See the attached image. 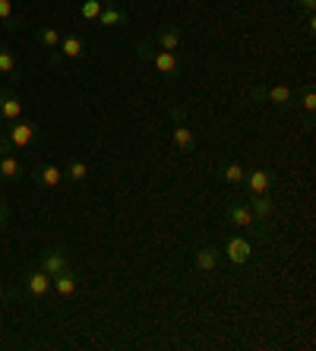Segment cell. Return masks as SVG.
<instances>
[{"label": "cell", "mask_w": 316, "mask_h": 351, "mask_svg": "<svg viewBox=\"0 0 316 351\" xmlns=\"http://www.w3.org/2000/svg\"><path fill=\"white\" fill-rule=\"evenodd\" d=\"M225 219L234 225V228H243L253 237H269V221L266 219H253V213L247 209V203H228L225 206Z\"/></svg>", "instance_id": "obj_1"}, {"label": "cell", "mask_w": 316, "mask_h": 351, "mask_svg": "<svg viewBox=\"0 0 316 351\" xmlns=\"http://www.w3.org/2000/svg\"><path fill=\"white\" fill-rule=\"evenodd\" d=\"M247 98H250V101H272V105L282 108V111H294V108H297V95H294V89H288V86H256V89L247 92Z\"/></svg>", "instance_id": "obj_2"}, {"label": "cell", "mask_w": 316, "mask_h": 351, "mask_svg": "<svg viewBox=\"0 0 316 351\" xmlns=\"http://www.w3.org/2000/svg\"><path fill=\"white\" fill-rule=\"evenodd\" d=\"M86 41H82V35L70 32V35H60V45H57V51H51L48 54V64L51 66H60V60H82L86 58Z\"/></svg>", "instance_id": "obj_3"}, {"label": "cell", "mask_w": 316, "mask_h": 351, "mask_svg": "<svg viewBox=\"0 0 316 351\" xmlns=\"http://www.w3.org/2000/svg\"><path fill=\"white\" fill-rule=\"evenodd\" d=\"M168 117H171V123H174V146L180 149V152H193L196 149V136H193V130H190V127H186V121H184V108H168Z\"/></svg>", "instance_id": "obj_4"}, {"label": "cell", "mask_w": 316, "mask_h": 351, "mask_svg": "<svg viewBox=\"0 0 316 351\" xmlns=\"http://www.w3.org/2000/svg\"><path fill=\"white\" fill-rule=\"evenodd\" d=\"M38 269H41V272H48L51 278H54L57 272L70 269V250H66V247H60V244L48 247V250L41 254V260H38Z\"/></svg>", "instance_id": "obj_5"}, {"label": "cell", "mask_w": 316, "mask_h": 351, "mask_svg": "<svg viewBox=\"0 0 316 351\" xmlns=\"http://www.w3.org/2000/svg\"><path fill=\"white\" fill-rule=\"evenodd\" d=\"M149 64L155 66V73L162 76V80H178L180 76V58L174 54V51H152V58H149Z\"/></svg>", "instance_id": "obj_6"}, {"label": "cell", "mask_w": 316, "mask_h": 351, "mask_svg": "<svg viewBox=\"0 0 316 351\" xmlns=\"http://www.w3.org/2000/svg\"><path fill=\"white\" fill-rule=\"evenodd\" d=\"M35 133H38V127H35L32 121H25V117H19V121H13L7 127V139L13 143V149H25L35 143Z\"/></svg>", "instance_id": "obj_7"}, {"label": "cell", "mask_w": 316, "mask_h": 351, "mask_svg": "<svg viewBox=\"0 0 316 351\" xmlns=\"http://www.w3.org/2000/svg\"><path fill=\"white\" fill-rule=\"evenodd\" d=\"M32 184L35 187H41V190H54V187H60L64 184V168H57V165H38L32 171Z\"/></svg>", "instance_id": "obj_8"}, {"label": "cell", "mask_w": 316, "mask_h": 351, "mask_svg": "<svg viewBox=\"0 0 316 351\" xmlns=\"http://www.w3.org/2000/svg\"><path fill=\"white\" fill-rule=\"evenodd\" d=\"M23 285H25V291H29V298L41 301V298L51 291V276L48 272H41V269H29L23 276Z\"/></svg>", "instance_id": "obj_9"}, {"label": "cell", "mask_w": 316, "mask_h": 351, "mask_svg": "<svg viewBox=\"0 0 316 351\" xmlns=\"http://www.w3.org/2000/svg\"><path fill=\"white\" fill-rule=\"evenodd\" d=\"M243 184H247L250 193H269V190L276 187V174L269 171V168H253V171H247Z\"/></svg>", "instance_id": "obj_10"}, {"label": "cell", "mask_w": 316, "mask_h": 351, "mask_svg": "<svg viewBox=\"0 0 316 351\" xmlns=\"http://www.w3.org/2000/svg\"><path fill=\"white\" fill-rule=\"evenodd\" d=\"M76 288H80V276H76L73 269H64L51 278V291H54L57 298H73Z\"/></svg>", "instance_id": "obj_11"}, {"label": "cell", "mask_w": 316, "mask_h": 351, "mask_svg": "<svg viewBox=\"0 0 316 351\" xmlns=\"http://www.w3.org/2000/svg\"><path fill=\"white\" fill-rule=\"evenodd\" d=\"M225 254H228V260H231V266H243V263L250 260V241L247 237H241V234H234V237H228V244H225Z\"/></svg>", "instance_id": "obj_12"}, {"label": "cell", "mask_w": 316, "mask_h": 351, "mask_svg": "<svg viewBox=\"0 0 316 351\" xmlns=\"http://www.w3.org/2000/svg\"><path fill=\"white\" fill-rule=\"evenodd\" d=\"M180 38H184V25H165L162 32H155L152 45L158 51H178Z\"/></svg>", "instance_id": "obj_13"}, {"label": "cell", "mask_w": 316, "mask_h": 351, "mask_svg": "<svg viewBox=\"0 0 316 351\" xmlns=\"http://www.w3.org/2000/svg\"><path fill=\"white\" fill-rule=\"evenodd\" d=\"M23 117V101H19L16 92H0V121H19Z\"/></svg>", "instance_id": "obj_14"}, {"label": "cell", "mask_w": 316, "mask_h": 351, "mask_svg": "<svg viewBox=\"0 0 316 351\" xmlns=\"http://www.w3.org/2000/svg\"><path fill=\"white\" fill-rule=\"evenodd\" d=\"M193 263H196V269L199 272H215L219 269V263H221V250L219 247H203V250H196Z\"/></svg>", "instance_id": "obj_15"}, {"label": "cell", "mask_w": 316, "mask_h": 351, "mask_svg": "<svg viewBox=\"0 0 316 351\" xmlns=\"http://www.w3.org/2000/svg\"><path fill=\"white\" fill-rule=\"evenodd\" d=\"M247 209L253 213V219H269V215H272V196L269 193H250Z\"/></svg>", "instance_id": "obj_16"}, {"label": "cell", "mask_w": 316, "mask_h": 351, "mask_svg": "<svg viewBox=\"0 0 316 351\" xmlns=\"http://www.w3.org/2000/svg\"><path fill=\"white\" fill-rule=\"evenodd\" d=\"M25 178V168L16 162L13 156H3L0 158V180H7V184H16V180Z\"/></svg>", "instance_id": "obj_17"}, {"label": "cell", "mask_w": 316, "mask_h": 351, "mask_svg": "<svg viewBox=\"0 0 316 351\" xmlns=\"http://www.w3.org/2000/svg\"><path fill=\"white\" fill-rule=\"evenodd\" d=\"M0 73L10 76L13 82L23 80V73H19V64H16V54H13L7 45H0Z\"/></svg>", "instance_id": "obj_18"}, {"label": "cell", "mask_w": 316, "mask_h": 351, "mask_svg": "<svg viewBox=\"0 0 316 351\" xmlns=\"http://www.w3.org/2000/svg\"><path fill=\"white\" fill-rule=\"evenodd\" d=\"M219 178L228 180V184H243V178H247V168H243L241 162H225L219 168Z\"/></svg>", "instance_id": "obj_19"}, {"label": "cell", "mask_w": 316, "mask_h": 351, "mask_svg": "<svg viewBox=\"0 0 316 351\" xmlns=\"http://www.w3.org/2000/svg\"><path fill=\"white\" fill-rule=\"evenodd\" d=\"M89 178V165L80 162V158H70L64 168V180H73V184H82V180Z\"/></svg>", "instance_id": "obj_20"}, {"label": "cell", "mask_w": 316, "mask_h": 351, "mask_svg": "<svg viewBox=\"0 0 316 351\" xmlns=\"http://www.w3.org/2000/svg\"><path fill=\"white\" fill-rule=\"evenodd\" d=\"M127 19H130V16H127L121 7H114V3H105V10L98 13V23H101V25H117V23L123 25Z\"/></svg>", "instance_id": "obj_21"}, {"label": "cell", "mask_w": 316, "mask_h": 351, "mask_svg": "<svg viewBox=\"0 0 316 351\" xmlns=\"http://www.w3.org/2000/svg\"><path fill=\"white\" fill-rule=\"evenodd\" d=\"M35 41H38L41 48L48 51H57V45H60V32H57V29H51V25H45V29H38V32H35Z\"/></svg>", "instance_id": "obj_22"}, {"label": "cell", "mask_w": 316, "mask_h": 351, "mask_svg": "<svg viewBox=\"0 0 316 351\" xmlns=\"http://www.w3.org/2000/svg\"><path fill=\"white\" fill-rule=\"evenodd\" d=\"M0 23L7 32H16L19 29V16L13 13V0H0Z\"/></svg>", "instance_id": "obj_23"}, {"label": "cell", "mask_w": 316, "mask_h": 351, "mask_svg": "<svg viewBox=\"0 0 316 351\" xmlns=\"http://www.w3.org/2000/svg\"><path fill=\"white\" fill-rule=\"evenodd\" d=\"M101 10H105V3H101V0H86V3H82V10H80V16L89 19V23H95Z\"/></svg>", "instance_id": "obj_24"}, {"label": "cell", "mask_w": 316, "mask_h": 351, "mask_svg": "<svg viewBox=\"0 0 316 351\" xmlns=\"http://www.w3.org/2000/svg\"><path fill=\"white\" fill-rule=\"evenodd\" d=\"M297 105L304 108V111H307V114H313V111H316V89H313V86H307V89L300 92Z\"/></svg>", "instance_id": "obj_25"}, {"label": "cell", "mask_w": 316, "mask_h": 351, "mask_svg": "<svg viewBox=\"0 0 316 351\" xmlns=\"http://www.w3.org/2000/svg\"><path fill=\"white\" fill-rule=\"evenodd\" d=\"M294 10H304V13H313L316 10V0H291Z\"/></svg>", "instance_id": "obj_26"}, {"label": "cell", "mask_w": 316, "mask_h": 351, "mask_svg": "<svg viewBox=\"0 0 316 351\" xmlns=\"http://www.w3.org/2000/svg\"><path fill=\"white\" fill-rule=\"evenodd\" d=\"M10 152H13V143H10V139H7V133H3V136H0V158H3V156H10Z\"/></svg>", "instance_id": "obj_27"}, {"label": "cell", "mask_w": 316, "mask_h": 351, "mask_svg": "<svg viewBox=\"0 0 316 351\" xmlns=\"http://www.w3.org/2000/svg\"><path fill=\"white\" fill-rule=\"evenodd\" d=\"M7 221H10V206H7V203H0V228H3Z\"/></svg>", "instance_id": "obj_28"}, {"label": "cell", "mask_w": 316, "mask_h": 351, "mask_svg": "<svg viewBox=\"0 0 316 351\" xmlns=\"http://www.w3.org/2000/svg\"><path fill=\"white\" fill-rule=\"evenodd\" d=\"M307 35H316V16H313V13L307 16Z\"/></svg>", "instance_id": "obj_29"}, {"label": "cell", "mask_w": 316, "mask_h": 351, "mask_svg": "<svg viewBox=\"0 0 316 351\" xmlns=\"http://www.w3.org/2000/svg\"><path fill=\"white\" fill-rule=\"evenodd\" d=\"M7 301V291H3V285H0V304Z\"/></svg>", "instance_id": "obj_30"}, {"label": "cell", "mask_w": 316, "mask_h": 351, "mask_svg": "<svg viewBox=\"0 0 316 351\" xmlns=\"http://www.w3.org/2000/svg\"><path fill=\"white\" fill-rule=\"evenodd\" d=\"M101 3H111V0H101Z\"/></svg>", "instance_id": "obj_31"}]
</instances>
